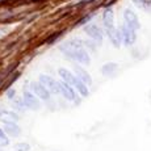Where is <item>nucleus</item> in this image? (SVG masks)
Returning <instances> with one entry per match:
<instances>
[{
  "instance_id": "22",
  "label": "nucleus",
  "mask_w": 151,
  "mask_h": 151,
  "mask_svg": "<svg viewBox=\"0 0 151 151\" xmlns=\"http://www.w3.org/2000/svg\"><path fill=\"white\" fill-rule=\"evenodd\" d=\"M130 1L133 3V4H135L137 7H139L142 9L143 8V4H145V0H130Z\"/></svg>"
},
{
  "instance_id": "6",
  "label": "nucleus",
  "mask_w": 151,
  "mask_h": 151,
  "mask_svg": "<svg viewBox=\"0 0 151 151\" xmlns=\"http://www.w3.org/2000/svg\"><path fill=\"white\" fill-rule=\"evenodd\" d=\"M22 100H24L27 108L30 109V110H38L40 108H41V103H40L38 97H37L33 92L28 91V89H24V93H22Z\"/></svg>"
},
{
  "instance_id": "13",
  "label": "nucleus",
  "mask_w": 151,
  "mask_h": 151,
  "mask_svg": "<svg viewBox=\"0 0 151 151\" xmlns=\"http://www.w3.org/2000/svg\"><path fill=\"white\" fill-rule=\"evenodd\" d=\"M3 129H4L5 134H7L8 137L16 138V137H19V135L21 134V127H20L16 122H7V124H4Z\"/></svg>"
},
{
  "instance_id": "1",
  "label": "nucleus",
  "mask_w": 151,
  "mask_h": 151,
  "mask_svg": "<svg viewBox=\"0 0 151 151\" xmlns=\"http://www.w3.org/2000/svg\"><path fill=\"white\" fill-rule=\"evenodd\" d=\"M59 50L62 51L66 57L71 58V59L76 60V62L82 63L84 66H88L91 63V57H89L88 51L83 47L82 41L79 38H74L68 42H65L60 45Z\"/></svg>"
},
{
  "instance_id": "20",
  "label": "nucleus",
  "mask_w": 151,
  "mask_h": 151,
  "mask_svg": "<svg viewBox=\"0 0 151 151\" xmlns=\"http://www.w3.org/2000/svg\"><path fill=\"white\" fill-rule=\"evenodd\" d=\"M92 17H93V13L87 14V16L84 17V19H82L80 21H78V25H84V27H86V22H87V21H89V20H91Z\"/></svg>"
},
{
  "instance_id": "9",
  "label": "nucleus",
  "mask_w": 151,
  "mask_h": 151,
  "mask_svg": "<svg viewBox=\"0 0 151 151\" xmlns=\"http://www.w3.org/2000/svg\"><path fill=\"white\" fill-rule=\"evenodd\" d=\"M32 92L36 95L40 100H49L50 99V92L46 89V87L40 82H33L32 83Z\"/></svg>"
},
{
  "instance_id": "21",
  "label": "nucleus",
  "mask_w": 151,
  "mask_h": 151,
  "mask_svg": "<svg viewBox=\"0 0 151 151\" xmlns=\"http://www.w3.org/2000/svg\"><path fill=\"white\" fill-rule=\"evenodd\" d=\"M14 93H16V91H14L13 88H8L7 92H5V96H7L8 99H13L14 97Z\"/></svg>"
},
{
  "instance_id": "19",
  "label": "nucleus",
  "mask_w": 151,
  "mask_h": 151,
  "mask_svg": "<svg viewBox=\"0 0 151 151\" xmlns=\"http://www.w3.org/2000/svg\"><path fill=\"white\" fill-rule=\"evenodd\" d=\"M29 150H30V145L25 143V142L14 145V151H29Z\"/></svg>"
},
{
  "instance_id": "4",
  "label": "nucleus",
  "mask_w": 151,
  "mask_h": 151,
  "mask_svg": "<svg viewBox=\"0 0 151 151\" xmlns=\"http://www.w3.org/2000/svg\"><path fill=\"white\" fill-rule=\"evenodd\" d=\"M124 24L127 25L129 28H132L133 30L137 32L138 29H141V21L138 19V14L132 9V8H126L124 11Z\"/></svg>"
},
{
  "instance_id": "14",
  "label": "nucleus",
  "mask_w": 151,
  "mask_h": 151,
  "mask_svg": "<svg viewBox=\"0 0 151 151\" xmlns=\"http://www.w3.org/2000/svg\"><path fill=\"white\" fill-rule=\"evenodd\" d=\"M75 75H76V76L79 78V79L82 80V82L86 84V86H92V78H91V75H89L84 68L76 67V68H75Z\"/></svg>"
},
{
  "instance_id": "11",
  "label": "nucleus",
  "mask_w": 151,
  "mask_h": 151,
  "mask_svg": "<svg viewBox=\"0 0 151 151\" xmlns=\"http://www.w3.org/2000/svg\"><path fill=\"white\" fill-rule=\"evenodd\" d=\"M103 22H104V29L114 27V11H113V8L106 7L105 9H104V12H103Z\"/></svg>"
},
{
  "instance_id": "7",
  "label": "nucleus",
  "mask_w": 151,
  "mask_h": 151,
  "mask_svg": "<svg viewBox=\"0 0 151 151\" xmlns=\"http://www.w3.org/2000/svg\"><path fill=\"white\" fill-rule=\"evenodd\" d=\"M104 30H105V34L108 36L110 43L114 47H121V45H122V37H121L120 29H117L116 27H112V28H105Z\"/></svg>"
},
{
  "instance_id": "17",
  "label": "nucleus",
  "mask_w": 151,
  "mask_h": 151,
  "mask_svg": "<svg viewBox=\"0 0 151 151\" xmlns=\"http://www.w3.org/2000/svg\"><path fill=\"white\" fill-rule=\"evenodd\" d=\"M12 105H13V108L16 109V110H19V112H24L25 109H28L22 99H14L13 103H12Z\"/></svg>"
},
{
  "instance_id": "12",
  "label": "nucleus",
  "mask_w": 151,
  "mask_h": 151,
  "mask_svg": "<svg viewBox=\"0 0 151 151\" xmlns=\"http://www.w3.org/2000/svg\"><path fill=\"white\" fill-rule=\"evenodd\" d=\"M118 63H116V62H108V63H105V65L103 66V67L100 68V71H101V74L104 75V76H106V78H112V76H114L116 74H117V71H118Z\"/></svg>"
},
{
  "instance_id": "23",
  "label": "nucleus",
  "mask_w": 151,
  "mask_h": 151,
  "mask_svg": "<svg viewBox=\"0 0 151 151\" xmlns=\"http://www.w3.org/2000/svg\"><path fill=\"white\" fill-rule=\"evenodd\" d=\"M58 36H59V33H55V34H53L51 37H49V38H47V43H53V42L55 41L54 38H57Z\"/></svg>"
},
{
  "instance_id": "5",
  "label": "nucleus",
  "mask_w": 151,
  "mask_h": 151,
  "mask_svg": "<svg viewBox=\"0 0 151 151\" xmlns=\"http://www.w3.org/2000/svg\"><path fill=\"white\" fill-rule=\"evenodd\" d=\"M38 82H40V83H42L43 86L46 87V89H47V91L50 92V93H53V95L60 93L59 82H57V80H55L54 78H51L50 75H46V74L40 75Z\"/></svg>"
},
{
  "instance_id": "18",
  "label": "nucleus",
  "mask_w": 151,
  "mask_h": 151,
  "mask_svg": "<svg viewBox=\"0 0 151 151\" xmlns=\"http://www.w3.org/2000/svg\"><path fill=\"white\" fill-rule=\"evenodd\" d=\"M0 145H1V147L8 146V145H9L8 135L5 134V132H4V129H3V127H0Z\"/></svg>"
},
{
  "instance_id": "15",
  "label": "nucleus",
  "mask_w": 151,
  "mask_h": 151,
  "mask_svg": "<svg viewBox=\"0 0 151 151\" xmlns=\"http://www.w3.org/2000/svg\"><path fill=\"white\" fill-rule=\"evenodd\" d=\"M19 116L13 112H8V110L0 108V121H3L4 124L7 122H16Z\"/></svg>"
},
{
  "instance_id": "3",
  "label": "nucleus",
  "mask_w": 151,
  "mask_h": 151,
  "mask_svg": "<svg viewBox=\"0 0 151 151\" xmlns=\"http://www.w3.org/2000/svg\"><path fill=\"white\" fill-rule=\"evenodd\" d=\"M120 33H121V37H122V45L124 46H133L137 41V32L133 30L132 28H129L127 25L122 24L120 28Z\"/></svg>"
},
{
  "instance_id": "16",
  "label": "nucleus",
  "mask_w": 151,
  "mask_h": 151,
  "mask_svg": "<svg viewBox=\"0 0 151 151\" xmlns=\"http://www.w3.org/2000/svg\"><path fill=\"white\" fill-rule=\"evenodd\" d=\"M80 41H82V40H80ZM82 45L86 50L96 51V49H97V43L95 41H92V40H84V41H82Z\"/></svg>"
},
{
  "instance_id": "24",
  "label": "nucleus",
  "mask_w": 151,
  "mask_h": 151,
  "mask_svg": "<svg viewBox=\"0 0 151 151\" xmlns=\"http://www.w3.org/2000/svg\"><path fill=\"white\" fill-rule=\"evenodd\" d=\"M0 147H1V145H0Z\"/></svg>"
},
{
  "instance_id": "8",
  "label": "nucleus",
  "mask_w": 151,
  "mask_h": 151,
  "mask_svg": "<svg viewBox=\"0 0 151 151\" xmlns=\"http://www.w3.org/2000/svg\"><path fill=\"white\" fill-rule=\"evenodd\" d=\"M59 88H60V93L63 95V97L68 101H76L78 100V95H76V89L72 86L65 83V82H59Z\"/></svg>"
},
{
  "instance_id": "10",
  "label": "nucleus",
  "mask_w": 151,
  "mask_h": 151,
  "mask_svg": "<svg viewBox=\"0 0 151 151\" xmlns=\"http://www.w3.org/2000/svg\"><path fill=\"white\" fill-rule=\"evenodd\" d=\"M58 74H59V76L62 78V80L65 83H67V84H70V86H72L74 87L75 84H76V82L79 80V78L76 76L75 74H72L70 70H67V68H65V67H60L59 70H58Z\"/></svg>"
},
{
  "instance_id": "2",
  "label": "nucleus",
  "mask_w": 151,
  "mask_h": 151,
  "mask_svg": "<svg viewBox=\"0 0 151 151\" xmlns=\"http://www.w3.org/2000/svg\"><path fill=\"white\" fill-rule=\"evenodd\" d=\"M84 32L88 34L89 38H91L92 41H95L96 43H101V42H103L105 30H104V29H101L99 25L92 24V22H91V24H87L86 27H84Z\"/></svg>"
}]
</instances>
